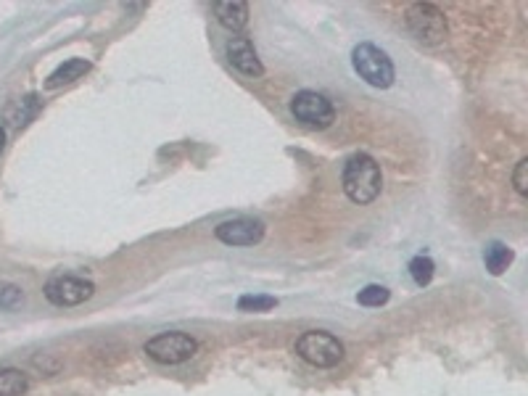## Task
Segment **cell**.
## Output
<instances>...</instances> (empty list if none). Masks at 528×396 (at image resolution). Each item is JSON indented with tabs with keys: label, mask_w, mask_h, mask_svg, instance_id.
Wrapping results in <instances>:
<instances>
[{
	"label": "cell",
	"mask_w": 528,
	"mask_h": 396,
	"mask_svg": "<svg viewBox=\"0 0 528 396\" xmlns=\"http://www.w3.org/2000/svg\"><path fill=\"white\" fill-rule=\"evenodd\" d=\"M96 286L80 275H56L45 283V299L56 307H77L93 296Z\"/></svg>",
	"instance_id": "obj_7"
},
{
	"label": "cell",
	"mask_w": 528,
	"mask_h": 396,
	"mask_svg": "<svg viewBox=\"0 0 528 396\" xmlns=\"http://www.w3.org/2000/svg\"><path fill=\"white\" fill-rule=\"evenodd\" d=\"M90 72V64L85 59H69L64 61V64L56 69V72L48 77V82H45V88L48 90H56L61 88V85H69V82L74 80H80L82 74H88Z\"/></svg>",
	"instance_id": "obj_11"
},
{
	"label": "cell",
	"mask_w": 528,
	"mask_h": 396,
	"mask_svg": "<svg viewBox=\"0 0 528 396\" xmlns=\"http://www.w3.org/2000/svg\"><path fill=\"white\" fill-rule=\"evenodd\" d=\"M278 307V301L272 296H241L238 299V309L241 312H270V309Z\"/></svg>",
	"instance_id": "obj_16"
},
{
	"label": "cell",
	"mask_w": 528,
	"mask_h": 396,
	"mask_svg": "<svg viewBox=\"0 0 528 396\" xmlns=\"http://www.w3.org/2000/svg\"><path fill=\"white\" fill-rule=\"evenodd\" d=\"M526 169H528V159H521V162H518V167H515V175H513L515 191L521 193V196H526V193H528V188H526Z\"/></svg>",
	"instance_id": "obj_19"
},
{
	"label": "cell",
	"mask_w": 528,
	"mask_h": 396,
	"mask_svg": "<svg viewBox=\"0 0 528 396\" xmlns=\"http://www.w3.org/2000/svg\"><path fill=\"white\" fill-rule=\"evenodd\" d=\"M352 64L357 69L362 80L373 88H391L394 85V64L381 48H375L373 43H360L352 53Z\"/></svg>",
	"instance_id": "obj_3"
},
{
	"label": "cell",
	"mask_w": 528,
	"mask_h": 396,
	"mask_svg": "<svg viewBox=\"0 0 528 396\" xmlns=\"http://www.w3.org/2000/svg\"><path fill=\"white\" fill-rule=\"evenodd\" d=\"M198 344L196 338L180 330H169V333H159L146 344V354L159 365H183L196 354Z\"/></svg>",
	"instance_id": "obj_4"
},
{
	"label": "cell",
	"mask_w": 528,
	"mask_h": 396,
	"mask_svg": "<svg viewBox=\"0 0 528 396\" xmlns=\"http://www.w3.org/2000/svg\"><path fill=\"white\" fill-rule=\"evenodd\" d=\"M296 354L312 367H336L344 360V344L336 336H330L325 330H307L296 338Z\"/></svg>",
	"instance_id": "obj_2"
},
{
	"label": "cell",
	"mask_w": 528,
	"mask_h": 396,
	"mask_svg": "<svg viewBox=\"0 0 528 396\" xmlns=\"http://www.w3.org/2000/svg\"><path fill=\"white\" fill-rule=\"evenodd\" d=\"M513 259H515L513 249H510V246H505V243H499V241L489 243V246H486V251H484L486 270L492 272V275H502V272H505L507 267L513 264Z\"/></svg>",
	"instance_id": "obj_12"
},
{
	"label": "cell",
	"mask_w": 528,
	"mask_h": 396,
	"mask_svg": "<svg viewBox=\"0 0 528 396\" xmlns=\"http://www.w3.org/2000/svg\"><path fill=\"white\" fill-rule=\"evenodd\" d=\"M37 111H40V101L37 96H24L14 103V106H8V122L14 127H24L35 117Z\"/></svg>",
	"instance_id": "obj_14"
},
{
	"label": "cell",
	"mask_w": 528,
	"mask_h": 396,
	"mask_svg": "<svg viewBox=\"0 0 528 396\" xmlns=\"http://www.w3.org/2000/svg\"><path fill=\"white\" fill-rule=\"evenodd\" d=\"M214 235L228 246H254L264 238V225L249 217H238V220H228L217 225Z\"/></svg>",
	"instance_id": "obj_8"
},
{
	"label": "cell",
	"mask_w": 528,
	"mask_h": 396,
	"mask_svg": "<svg viewBox=\"0 0 528 396\" xmlns=\"http://www.w3.org/2000/svg\"><path fill=\"white\" fill-rule=\"evenodd\" d=\"M291 111H294V117L299 119L301 125L315 127V130H325V127L333 125V119H336L333 103H330L323 93H315V90H301V93H296L294 101H291Z\"/></svg>",
	"instance_id": "obj_5"
},
{
	"label": "cell",
	"mask_w": 528,
	"mask_h": 396,
	"mask_svg": "<svg viewBox=\"0 0 528 396\" xmlns=\"http://www.w3.org/2000/svg\"><path fill=\"white\" fill-rule=\"evenodd\" d=\"M389 288L383 286H367L362 288L360 296H357V301H360L362 307H381V304H386L389 301Z\"/></svg>",
	"instance_id": "obj_17"
},
{
	"label": "cell",
	"mask_w": 528,
	"mask_h": 396,
	"mask_svg": "<svg viewBox=\"0 0 528 396\" xmlns=\"http://www.w3.org/2000/svg\"><path fill=\"white\" fill-rule=\"evenodd\" d=\"M3 146H6V130L0 127V151H3Z\"/></svg>",
	"instance_id": "obj_20"
},
{
	"label": "cell",
	"mask_w": 528,
	"mask_h": 396,
	"mask_svg": "<svg viewBox=\"0 0 528 396\" xmlns=\"http://www.w3.org/2000/svg\"><path fill=\"white\" fill-rule=\"evenodd\" d=\"M228 61L238 72L249 74V77H262L264 74V66L257 56V48L251 45L249 37H230Z\"/></svg>",
	"instance_id": "obj_9"
},
{
	"label": "cell",
	"mask_w": 528,
	"mask_h": 396,
	"mask_svg": "<svg viewBox=\"0 0 528 396\" xmlns=\"http://www.w3.org/2000/svg\"><path fill=\"white\" fill-rule=\"evenodd\" d=\"M27 389H30V381L22 370H16V367L0 370V396H22Z\"/></svg>",
	"instance_id": "obj_13"
},
{
	"label": "cell",
	"mask_w": 528,
	"mask_h": 396,
	"mask_svg": "<svg viewBox=\"0 0 528 396\" xmlns=\"http://www.w3.org/2000/svg\"><path fill=\"white\" fill-rule=\"evenodd\" d=\"M407 27L420 43H441L447 35V19L431 3H412L407 8Z\"/></svg>",
	"instance_id": "obj_6"
},
{
	"label": "cell",
	"mask_w": 528,
	"mask_h": 396,
	"mask_svg": "<svg viewBox=\"0 0 528 396\" xmlns=\"http://www.w3.org/2000/svg\"><path fill=\"white\" fill-rule=\"evenodd\" d=\"M433 270H436V267H433V259H428V257H415L410 262V275H412V280H415V286H420V288L431 283Z\"/></svg>",
	"instance_id": "obj_15"
},
{
	"label": "cell",
	"mask_w": 528,
	"mask_h": 396,
	"mask_svg": "<svg viewBox=\"0 0 528 396\" xmlns=\"http://www.w3.org/2000/svg\"><path fill=\"white\" fill-rule=\"evenodd\" d=\"M214 14L217 22L230 32H241L249 24V6L243 0H220L214 3Z\"/></svg>",
	"instance_id": "obj_10"
},
{
	"label": "cell",
	"mask_w": 528,
	"mask_h": 396,
	"mask_svg": "<svg viewBox=\"0 0 528 396\" xmlns=\"http://www.w3.org/2000/svg\"><path fill=\"white\" fill-rule=\"evenodd\" d=\"M383 188L381 167L373 156L357 154L344 167V193L354 204H370L378 198Z\"/></svg>",
	"instance_id": "obj_1"
},
{
	"label": "cell",
	"mask_w": 528,
	"mask_h": 396,
	"mask_svg": "<svg viewBox=\"0 0 528 396\" xmlns=\"http://www.w3.org/2000/svg\"><path fill=\"white\" fill-rule=\"evenodd\" d=\"M19 301H22V288L0 283V309H14Z\"/></svg>",
	"instance_id": "obj_18"
}]
</instances>
